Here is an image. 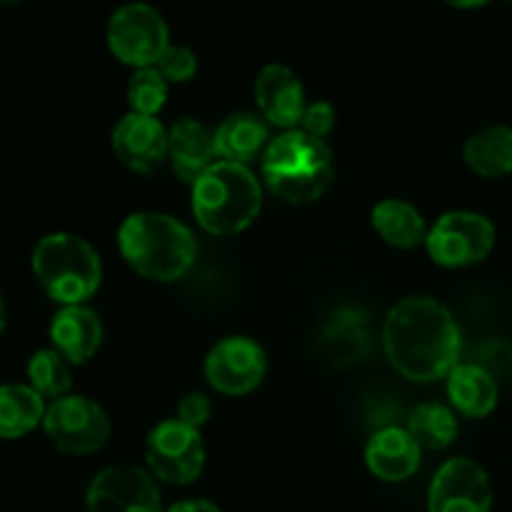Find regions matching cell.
<instances>
[{"instance_id":"cell-1","label":"cell","mask_w":512,"mask_h":512,"mask_svg":"<svg viewBox=\"0 0 512 512\" xmlns=\"http://www.w3.org/2000/svg\"><path fill=\"white\" fill-rule=\"evenodd\" d=\"M383 348L400 375L415 383H433L458 368L463 340L445 305L413 295L400 300L385 318Z\"/></svg>"},{"instance_id":"cell-2","label":"cell","mask_w":512,"mask_h":512,"mask_svg":"<svg viewBox=\"0 0 512 512\" xmlns=\"http://www.w3.org/2000/svg\"><path fill=\"white\" fill-rule=\"evenodd\" d=\"M118 245L135 273L158 283L183 278L198 255L193 233L165 213L128 215L120 225Z\"/></svg>"},{"instance_id":"cell-3","label":"cell","mask_w":512,"mask_h":512,"mask_svg":"<svg viewBox=\"0 0 512 512\" xmlns=\"http://www.w3.org/2000/svg\"><path fill=\"white\" fill-rule=\"evenodd\" d=\"M263 190L248 165H210L193 183V213L210 235H235L248 228L260 213Z\"/></svg>"},{"instance_id":"cell-4","label":"cell","mask_w":512,"mask_h":512,"mask_svg":"<svg viewBox=\"0 0 512 512\" xmlns=\"http://www.w3.org/2000/svg\"><path fill=\"white\" fill-rule=\"evenodd\" d=\"M263 178L288 203H313L333 183V153L303 130H285L263 155Z\"/></svg>"},{"instance_id":"cell-5","label":"cell","mask_w":512,"mask_h":512,"mask_svg":"<svg viewBox=\"0 0 512 512\" xmlns=\"http://www.w3.org/2000/svg\"><path fill=\"white\" fill-rule=\"evenodd\" d=\"M33 273L40 288L65 305H83L103 280V265L88 240L70 233H53L33 250Z\"/></svg>"},{"instance_id":"cell-6","label":"cell","mask_w":512,"mask_h":512,"mask_svg":"<svg viewBox=\"0 0 512 512\" xmlns=\"http://www.w3.org/2000/svg\"><path fill=\"white\" fill-rule=\"evenodd\" d=\"M43 430L50 443L68 455H93L108 443L110 420L105 410L83 395H65L45 410Z\"/></svg>"},{"instance_id":"cell-7","label":"cell","mask_w":512,"mask_h":512,"mask_svg":"<svg viewBox=\"0 0 512 512\" xmlns=\"http://www.w3.org/2000/svg\"><path fill=\"white\" fill-rule=\"evenodd\" d=\"M428 253L443 268H468L483 263L495 245V228L485 215L455 210L428 230Z\"/></svg>"},{"instance_id":"cell-8","label":"cell","mask_w":512,"mask_h":512,"mask_svg":"<svg viewBox=\"0 0 512 512\" xmlns=\"http://www.w3.org/2000/svg\"><path fill=\"white\" fill-rule=\"evenodd\" d=\"M110 53L125 65L155 68L160 55L168 50V25L155 8L145 3L125 5L115 10L108 23Z\"/></svg>"},{"instance_id":"cell-9","label":"cell","mask_w":512,"mask_h":512,"mask_svg":"<svg viewBox=\"0 0 512 512\" xmlns=\"http://www.w3.org/2000/svg\"><path fill=\"white\" fill-rule=\"evenodd\" d=\"M150 473L170 485H188L198 480L205 465V445L200 430L180 420H163L155 425L145 443Z\"/></svg>"},{"instance_id":"cell-10","label":"cell","mask_w":512,"mask_h":512,"mask_svg":"<svg viewBox=\"0 0 512 512\" xmlns=\"http://www.w3.org/2000/svg\"><path fill=\"white\" fill-rule=\"evenodd\" d=\"M88 512H163L158 485L145 470L118 465L98 473L85 495Z\"/></svg>"},{"instance_id":"cell-11","label":"cell","mask_w":512,"mask_h":512,"mask_svg":"<svg viewBox=\"0 0 512 512\" xmlns=\"http://www.w3.org/2000/svg\"><path fill=\"white\" fill-rule=\"evenodd\" d=\"M493 490L483 465L453 458L435 473L428 493L430 512H490Z\"/></svg>"},{"instance_id":"cell-12","label":"cell","mask_w":512,"mask_h":512,"mask_svg":"<svg viewBox=\"0 0 512 512\" xmlns=\"http://www.w3.org/2000/svg\"><path fill=\"white\" fill-rule=\"evenodd\" d=\"M268 370L265 350L250 338H225L205 358V378L218 393L245 395L258 388Z\"/></svg>"},{"instance_id":"cell-13","label":"cell","mask_w":512,"mask_h":512,"mask_svg":"<svg viewBox=\"0 0 512 512\" xmlns=\"http://www.w3.org/2000/svg\"><path fill=\"white\" fill-rule=\"evenodd\" d=\"M113 150L125 168L150 173L168 158V133L158 118L128 113L115 125Z\"/></svg>"},{"instance_id":"cell-14","label":"cell","mask_w":512,"mask_h":512,"mask_svg":"<svg viewBox=\"0 0 512 512\" xmlns=\"http://www.w3.org/2000/svg\"><path fill=\"white\" fill-rule=\"evenodd\" d=\"M255 103L263 118L278 128L295 130L305 115V90L285 65H265L255 80Z\"/></svg>"},{"instance_id":"cell-15","label":"cell","mask_w":512,"mask_h":512,"mask_svg":"<svg viewBox=\"0 0 512 512\" xmlns=\"http://www.w3.org/2000/svg\"><path fill=\"white\" fill-rule=\"evenodd\" d=\"M50 340L68 363L83 365L103 343V325L95 310L85 305H65L50 323Z\"/></svg>"},{"instance_id":"cell-16","label":"cell","mask_w":512,"mask_h":512,"mask_svg":"<svg viewBox=\"0 0 512 512\" xmlns=\"http://www.w3.org/2000/svg\"><path fill=\"white\" fill-rule=\"evenodd\" d=\"M365 463L378 480L403 483L420 468V445L408 430L383 428L368 440Z\"/></svg>"},{"instance_id":"cell-17","label":"cell","mask_w":512,"mask_h":512,"mask_svg":"<svg viewBox=\"0 0 512 512\" xmlns=\"http://www.w3.org/2000/svg\"><path fill=\"white\" fill-rule=\"evenodd\" d=\"M168 158L180 180L195 183L213 165L215 135H210L198 120H178L168 133Z\"/></svg>"},{"instance_id":"cell-18","label":"cell","mask_w":512,"mask_h":512,"mask_svg":"<svg viewBox=\"0 0 512 512\" xmlns=\"http://www.w3.org/2000/svg\"><path fill=\"white\" fill-rule=\"evenodd\" d=\"M448 398L465 418H488L498 405V383L483 365H458L448 375Z\"/></svg>"},{"instance_id":"cell-19","label":"cell","mask_w":512,"mask_h":512,"mask_svg":"<svg viewBox=\"0 0 512 512\" xmlns=\"http://www.w3.org/2000/svg\"><path fill=\"white\" fill-rule=\"evenodd\" d=\"M268 125L250 113L230 115L215 133V155L225 163L245 165L268 143Z\"/></svg>"},{"instance_id":"cell-20","label":"cell","mask_w":512,"mask_h":512,"mask_svg":"<svg viewBox=\"0 0 512 512\" xmlns=\"http://www.w3.org/2000/svg\"><path fill=\"white\" fill-rule=\"evenodd\" d=\"M465 163L470 170L483 178H500L512 173V128L508 125H493V128L478 130L465 143Z\"/></svg>"},{"instance_id":"cell-21","label":"cell","mask_w":512,"mask_h":512,"mask_svg":"<svg viewBox=\"0 0 512 512\" xmlns=\"http://www.w3.org/2000/svg\"><path fill=\"white\" fill-rule=\"evenodd\" d=\"M45 400L30 385H0V440L28 435L45 420Z\"/></svg>"},{"instance_id":"cell-22","label":"cell","mask_w":512,"mask_h":512,"mask_svg":"<svg viewBox=\"0 0 512 512\" xmlns=\"http://www.w3.org/2000/svg\"><path fill=\"white\" fill-rule=\"evenodd\" d=\"M373 228L393 248H415L428 240L423 215L405 200H383L375 205Z\"/></svg>"},{"instance_id":"cell-23","label":"cell","mask_w":512,"mask_h":512,"mask_svg":"<svg viewBox=\"0 0 512 512\" xmlns=\"http://www.w3.org/2000/svg\"><path fill=\"white\" fill-rule=\"evenodd\" d=\"M408 433L413 435L420 450H443L458 435V420L453 410L440 403H425L410 413Z\"/></svg>"},{"instance_id":"cell-24","label":"cell","mask_w":512,"mask_h":512,"mask_svg":"<svg viewBox=\"0 0 512 512\" xmlns=\"http://www.w3.org/2000/svg\"><path fill=\"white\" fill-rule=\"evenodd\" d=\"M28 380L30 388H33L43 400L65 398L70 385H73L68 360H65L58 350H38L28 363Z\"/></svg>"},{"instance_id":"cell-25","label":"cell","mask_w":512,"mask_h":512,"mask_svg":"<svg viewBox=\"0 0 512 512\" xmlns=\"http://www.w3.org/2000/svg\"><path fill=\"white\" fill-rule=\"evenodd\" d=\"M165 100H168V80L160 75L158 68H140L135 70L133 78L128 83V105L130 113L155 115L163 110Z\"/></svg>"},{"instance_id":"cell-26","label":"cell","mask_w":512,"mask_h":512,"mask_svg":"<svg viewBox=\"0 0 512 512\" xmlns=\"http://www.w3.org/2000/svg\"><path fill=\"white\" fill-rule=\"evenodd\" d=\"M325 340H328V345H333L335 355H340V358H355V355L360 358L365 348V340H368V335H365V320L360 318V313L343 310L328 325Z\"/></svg>"},{"instance_id":"cell-27","label":"cell","mask_w":512,"mask_h":512,"mask_svg":"<svg viewBox=\"0 0 512 512\" xmlns=\"http://www.w3.org/2000/svg\"><path fill=\"white\" fill-rule=\"evenodd\" d=\"M155 68L160 70V75L168 83H188L198 73V58L183 45H168V50L155 63Z\"/></svg>"},{"instance_id":"cell-28","label":"cell","mask_w":512,"mask_h":512,"mask_svg":"<svg viewBox=\"0 0 512 512\" xmlns=\"http://www.w3.org/2000/svg\"><path fill=\"white\" fill-rule=\"evenodd\" d=\"M300 125H303V133H308L310 138H318L323 140L325 135L333 130L335 125V110L330 103H313L305 108V115L303 120H300Z\"/></svg>"},{"instance_id":"cell-29","label":"cell","mask_w":512,"mask_h":512,"mask_svg":"<svg viewBox=\"0 0 512 512\" xmlns=\"http://www.w3.org/2000/svg\"><path fill=\"white\" fill-rule=\"evenodd\" d=\"M210 410H213V408H210V400L205 398L203 393H190V395H185L183 400H180L178 420L183 425H188V428L200 430L205 423H208Z\"/></svg>"},{"instance_id":"cell-30","label":"cell","mask_w":512,"mask_h":512,"mask_svg":"<svg viewBox=\"0 0 512 512\" xmlns=\"http://www.w3.org/2000/svg\"><path fill=\"white\" fill-rule=\"evenodd\" d=\"M165 512H220V508L208 503V500H183V503H175L173 508Z\"/></svg>"},{"instance_id":"cell-31","label":"cell","mask_w":512,"mask_h":512,"mask_svg":"<svg viewBox=\"0 0 512 512\" xmlns=\"http://www.w3.org/2000/svg\"><path fill=\"white\" fill-rule=\"evenodd\" d=\"M5 330V303H3V298H0V333H3Z\"/></svg>"}]
</instances>
